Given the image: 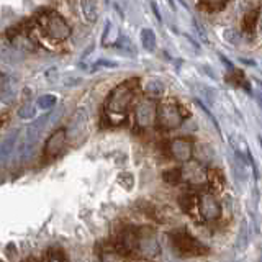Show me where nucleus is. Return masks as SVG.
Listing matches in <instances>:
<instances>
[{"label": "nucleus", "instance_id": "2eb2a0df", "mask_svg": "<svg viewBox=\"0 0 262 262\" xmlns=\"http://www.w3.org/2000/svg\"><path fill=\"white\" fill-rule=\"evenodd\" d=\"M193 156H195V159L199 161V164H207V162H211L213 158H215V149L207 143H200L195 146Z\"/></svg>", "mask_w": 262, "mask_h": 262}, {"label": "nucleus", "instance_id": "412c9836", "mask_svg": "<svg viewBox=\"0 0 262 262\" xmlns=\"http://www.w3.org/2000/svg\"><path fill=\"white\" fill-rule=\"evenodd\" d=\"M57 103V98L51 94H45V95H39L36 98V106L41 110H49V108H54V105Z\"/></svg>", "mask_w": 262, "mask_h": 262}, {"label": "nucleus", "instance_id": "4468645a", "mask_svg": "<svg viewBox=\"0 0 262 262\" xmlns=\"http://www.w3.org/2000/svg\"><path fill=\"white\" fill-rule=\"evenodd\" d=\"M249 237H251V231H249V223L248 220L243 218L241 225H239V231H237L236 236V243H234V249L236 251H244L249 246Z\"/></svg>", "mask_w": 262, "mask_h": 262}, {"label": "nucleus", "instance_id": "473e14b6", "mask_svg": "<svg viewBox=\"0 0 262 262\" xmlns=\"http://www.w3.org/2000/svg\"><path fill=\"white\" fill-rule=\"evenodd\" d=\"M259 28L262 31V8H260V15H259Z\"/></svg>", "mask_w": 262, "mask_h": 262}, {"label": "nucleus", "instance_id": "ddd939ff", "mask_svg": "<svg viewBox=\"0 0 262 262\" xmlns=\"http://www.w3.org/2000/svg\"><path fill=\"white\" fill-rule=\"evenodd\" d=\"M18 138H20V131H12L10 135L5 136L2 144H0V158H2V162L4 164L13 154L15 146H16V143H18Z\"/></svg>", "mask_w": 262, "mask_h": 262}, {"label": "nucleus", "instance_id": "aec40b11", "mask_svg": "<svg viewBox=\"0 0 262 262\" xmlns=\"http://www.w3.org/2000/svg\"><path fill=\"white\" fill-rule=\"evenodd\" d=\"M0 97H2V102H8L10 98L15 97V87H13V82L8 79V77H4L2 79V85H0Z\"/></svg>", "mask_w": 262, "mask_h": 262}, {"label": "nucleus", "instance_id": "9d476101", "mask_svg": "<svg viewBox=\"0 0 262 262\" xmlns=\"http://www.w3.org/2000/svg\"><path fill=\"white\" fill-rule=\"evenodd\" d=\"M182 180H185V182L190 185L202 187L208 182V174H207V170L202 167V164L188 162L182 169Z\"/></svg>", "mask_w": 262, "mask_h": 262}, {"label": "nucleus", "instance_id": "72a5a7b5", "mask_svg": "<svg viewBox=\"0 0 262 262\" xmlns=\"http://www.w3.org/2000/svg\"><path fill=\"white\" fill-rule=\"evenodd\" d=\"M256 98H257V102H259V105L262 106V95H260V94H256Z\"/></svg>", "mask_w": 262, "mask_h": 262}, {"label": "nucleus", "instance_id": "f257e3e1", "mask_svg": "<svg viewBox=\"0 0 262 262\" xmlns=\"http://www.w3.org/2000/svg\"><path fill=\"white\" fill-rule=\"evenodd\" d=\"M136 85L138 80H125L121 82L120 85H117L112 94L108 95V100H106V117L108 118H115V121H121L123 117L128 113V108L131 105V100L135 98V92H136Z\"/></svg>", "mask_w": 262, "mask_h": 262}, {"label": "nucleus", "instance_id": "f3484780", "mask_svg": "<svg viewBox=\"0 0 262 262\" xmlns=\"http://www.w3.org/2000/svg\"><path fill=\"white\" fill-rule=\"evenodd\" d=\"M80 8L82 13H84L85 20L89 23H95L98 18V7L95 2H80Z\"/></svg>", "mask_w": 262, "mask_h": 262}, {"label": "nucleus", "instance_id": "1a4fd4ad", "mask_svg": "<svg viewBox=\"0 0 262 262\" xmlns=\"http://www.w3.org/2000/svg\"><path fill=\"white\" fill-rule=\"evenodd\" d=\"M68 139H69L68 131L56 129L45 144V156L46 158H57V156L64 151L66 144H68Z\"/></svg>", "mask_w": 262, "mask_h": 262}, {"label": "nucleus", "instance_id": "c9c22d12", "mask_svg": "<svg viewBox=\"0 0 262 262\" xmlns=\"http://www.w3.org/2000/svg\"><path fill=\"white\" fill-rule=\"evenodd\" d=\"M30 262H36V260H30Z\"/></svg>", "mask_w": 262, "mask_h": 262}, {"label": "nucleus", "instance_id": "b1692460", "mask_svg": "<svg viewBox=\"0 0 262 262\" xmlns=\"http://www.w3.org/2000/svg\"><path fill=\"white\" fill-rule=\"evenodd\" d=\"M117 48L120 49V51L125 53L126 56H133V57H136V48H135V45L131 43V41H129L126 36H123V38L118 39Z\"/></svg>", "mask_w": 262, "mask_h": 262}, {"label": "nucleus", "instance_id": "6ab92c4d", "mask_svg": "<svg viewBox=\"0 0 262 262\" xmlns=\"http://www.w3.org/2000/svg\"><path fill=\"white\" fill-rule=\"evenodd\" d=\"M141 45L146 51H149V53L154 51L156 49V35H154L152 30H149V28L141 30Z\"/></svg>", "mask_w": 262, "mask_h": 262}, {"label": "nucleus", "instance_id": "c756f323", "mask_svg": "<svg viewBox=\"0 0 262 262\" xmlns=\"http://www.w3.org/2000/svg\"><path fill=\"white\" fill-rule=\"evenodd\" d=\"M200 7L208 8L210 12H216V10H221V8H225V4H215V2H210V4H200Z\"/></svg>", "mask_w": 262, "mask_h": 262}, {"label": "nucleus", "instance_id": "dca6fc26", "mask_svg": "<svg viewBox=\"0 0 262 262\" xmlns=\"http://www.w3.org/2000/svg\"><path fill=\"white\" fill-rule=\"evenodd\" d=\"M139 243V233L135 229H128L120 236V244L125 251H136Z\"/></svg>", "mask_w": 262, "mask_h": 262}, {"label": "nucleus", "instance_id": "f03ea898", "mask_svg": "<svg viewBox=\"0 0 262 262\" xmlns=\"http://www.w3.org/2000/svg\"><path fill=\"white\" fill-rule=\"evenodd\" d=\"M39 27L49 39L64 41L71 35V27L64 16L57 12H46L39 15Z\"/></svg>", "mask_w": 262, "mask_h": 262}, {"label": "nucleus", "instance_id": "7ed1b4c3", "mask_svg": "<svg viewBox=\"0 0 262 262\" xmlns=\"http://www.w3.org/2000/svg\"><path fill=\"white\" fill-rule=\"evenodd\" d=\"M172 246H174L176 252L185 257H193V256H205L208 254V248L202 244L196 237L188 234L185 231H177L172 234Z\"/></svg>", "mask_w": 262, "mask_h": 262}, {"label": "nucleus", "instance_id": "423d86ee", "mask_svg": "<svg viewBox=\"0 0 262 262\" xmlns=\"http://www.w3.org/2000/svg\"><path fill=\"white\" fill-rule=\"evenodd\" d=\"M199 211L205 221H215L221 216V205L213 193H202L199 199Z\"/></svg>", "mask_w": 262, "mask_h": 262}, {"label": "nucleus", "instance_id": "0eeeda50", "mask_svg": "<svg viewBox=\"0 0 262 262\" xmlns=\"http://www.w3.org/2000/svg\"><path fill=\"white\" fill-rule=\"evenodd\" d=\"M193 149L192 143L185 138H176L169 143V152L176 161H180L184 164H188L193 156Z\"/></svg>", "mask_w": 262, "mask_h": 262}, {"label": "nucleus", "instance_id": "a878e982", "mask_svg": "<svg viewBox=\"0 0 262 262\" xmlns=\"http://www.w3.org/2000/svg\"><path fill=\"white\" fill-rule=\"evenodd\" d=\"M18 117L23 118V120H31L36 117V105L33 103H25L20 106L18 110Z\"/></svg>", "mask_w": 262, "mask_h": 262}, {"label": "nucleus", "instance_id": "5701e85b", "mask_svg": "<svg viewBox=\"0 0 262 262\" xmlns=\"http://www.w3.org/2000/svg\"><path fill=\"white\" fill-rule=\"evenodd\" d=\"M223 38L228 41L229 45H233V46H237V45L243 43L241 31H237L236 28H228V30H225L223 31Z\"/></svg>", "mask_w": 262, "mask_h": 262}, {"label": "nucleus", "instance_id": "393cba45", "mask_svg": "<svg viewBox=\"0 0 262 262\" xmlns=\"http://www.w3.org/2000/svg\"><path fill=\"white\" fill-rule=\"evenodd\" d=\"M162 177H164V180H166L167 184L177 185L180 180H182V169H170V170H166Z\"/></svg>", "mask_w": 262, "mask_h": 262}, {"label": "nucleus", "instance_id": "4be33fe9", "mask_svg": "<svg viewBox=\"0 0 262 262\" xmlns=\"http://www.w3.org/2000/svg\"><path fill=\"white\" fill-rule=\"evenodd\" d=\"M12 43L15 45L16 49H20V51H33V49H35V45L31 43L28 36L16 35L12 38Z\"/></svg>", "mask_w": 262, "mask_h": 262}, {"label": "nucleus", "instance_id": "a211bd4d", "mask_svg": "<svg viewBox=\"0 0 262 262\" xmlns=\"http://www.w3.org/2000/svg\"><path fill=\"white\" fill-rule=\"evenodd\" d=\"M164 90H166V87H164L162 80H159V79L147 80V84L144 85V92L149 97H161L164 94Z\"/></svg>", "mask_w": 262, "mask_h": 262}, {"label": "nucleus", "instance_id": "bb28decb", "mask_svg": "<svg viewBox=\"0 0 262 262\" xmlns=\"http://www.w3.org/2000/svg\"><path fill=\"white\" fill-rule=\"evenodd\" d=\"M257 20H259V13L257 12H249L248 15H246V18H244V28L246 30H252L254 27H256Z\"/></svg>", "mask_w": 262, "mask_h": 262}, {"label": "nucleus", "instance_id": "39448f33", "mask_svg": "<svg viewBox=\"0 0 262 262\" xmlns=\"http://www.w3.org/2000/svg\"><path fill=\"white\" fill-rule=\"evenodd\" d=\"M158 121V106L152 100H141L135 106V123L139 129H146Z\"/></svg>", "mask_w": 262, "mask_h": 262}, {"label": "nucleus", "instance_id": "6e6552de", "mask_svg": "<svg viewBox=\"0 0 262 262\" xmlns=\"http://www.w3.org/2000/svg\"><path fill=\"white\" fill-rule=\"evenodd\" d=\"M141 256L151 259V257H156L159 256L161 252V246H159V241L156 234L152 231H143L139 233V243H138V249H136Z\"/></svg>", "mask_w": 262, "mask_h": 262}, {"label": "nucleus", "instance_id": "9b49d317", "mask_svg": "<svg viewBox=\"0 0 262 262\" xmlns=\"http://www.w3.org/2000/svg\"><path fill=\"white\" fill-rule=\"evenodd\" d=\"M229 146H231V149L236 156H239L243 161H246L248 164H251V167L254 170V174H256V166H254V159H252V154H251V149H249V144L248 141L241 136V135H229Z\"/></svg>", "mask_w": 262, "mask_h": 262}, {"label": "nucleus", "instance_id": "20e7f679", "mask_svg": "<svg viewBox=\"0 0 262 262\" xmlns=\"http://www.w3.org/2000/svg\"><path fill=\"white\" fill-rule=\"evenodd\" d=\"M158 126L164 131H172L182 126L184 123V117L182 112H180L179 105H176L174 102H166L161 103L158 106Z\"/></svg>", "mask_w": 262, "mask_h": 262}, {"label": "nucleus", "instance_id": "c85d7f7f", "mask_svg": "<svg viewBox=\"0 0 262 262\" xmlns=\"http://www.w3.org/2000/svg\"><path fill=\"white\" fill-rule=\"evenodd\" d=\"M118 62H115V61H108V59H102V61H97L94 64V68L92 71H98V69H102V68H117Z\"/></svg>", "mask_w": 262, "mask_h": 262}, {"label": "nucleus", "instance_id": "f704fd0d", "mask_svg": "<svg viewBox=\"0 0 262 262\" xmlns=\"http://www.w3.org/2000/svg\"><path fill=\"white\" fill-rule=\"evenodd\" d=\"M131 262H149V260H144V259H143V260H131Z\"/></svg>", "mask_w": 262, "mask_h": 262}, {"label": "nucleus", "instance_id": "f8f14e48", "mask_svg": "<svg viewBox=\"0 0 262 262\" xmlns=\"http://www.w3.org/2000/svg\"><path fill=\"white\" fill-rule=\"evenodd\" d=\"M87 129V113L85 110H79L76 115L72 117L69 126H68V138L71 139V141H76V139L84 135Z\"/></svg>", "mask_w": 262, "mask_h": 262}, {"label": "nucleus", "instance_id": "7c9ffc66", "mask_svg": "<svg viewBox=\"0 0 262 262\" xmlns=\"http://www.w3.org/2000/svg\"><path fill=\"white\" fill-rule=\"evenodd\" d=\"M151 8L154 10V16H156V18H158V20L161 21V13H159V7H158V4L152 2V4H151Z\"/></svg>", "mask_w": 262, "mask_h": 262}, {"label": "nucleus", "instance_id": "cd10ccee", "mask_svg": "<svg viewBox=\"0 0 262 262\" xmlns=\"http://www.w3.org/2000/svg\"><path fill=\"white\" fill-rule=\"evenodd\" d=\"M102 262H123L121 256L115 251H106L102 254Z\"/></svg>", "mask_w": 262, "mask_h": 262}, {"label": "nucleus", "instance_id": "2f4dec72", "mask_svg": "<svg viewBox=\"0 0 262 262\" xmlns=\"http://www.w3.org/2000/svg\"><path fill=\"white\" fill-rule=\"evenodd\" d=\"M49 262H64L59 256H56V254H54V256H51V259H49Z\"/></svg>", "mask_w": 262, "mask_h": 262}]
</instances>
